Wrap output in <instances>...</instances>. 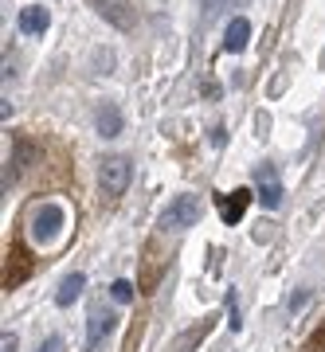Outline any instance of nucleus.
<instances>
[{
    "instance_id": "nucleus-4",
    "label": "nucleus",
    "mask_w": 325,
    "mask_h": 352,
    "mask_svg": "<svg viewBox=\"0 0 325 352\" xmlns=\"http://www.w3.org/2000/svg\"><path fill=\"white\" fill-rule=\"evenodd\" d=\"M87 4L106 20V24L118 28V32H129V28L138 24V16H134V4H129V0H87Z\"/></svg>"
},
{
    "instance_id": "nucleus-15",
    "label": "nucleus",
    "mask_w": 325,
    "mask_h": 352,
    "mask_svg": "<svg viewBox=\"0 0 325 352\" xmlns=\"http://www.w3.org/2000/svg\"><path fill=\"white\" fill-rule=\"evenodd\" d=\"M20 349V337L16 333H4V340H0V352H16Z\"/></svg>"
},
{
    "instance_id": "nucleus-5",
    "label": "nucleus",
    "mask_w": 325,
    "mask_h": 352,
    "mask_svg": "<svg viewBox=\"0 0 325 352\" xmlns=\"http://www.w3.org/2000/svg\"><path fill=\"white\" fill-rule=\"evenodd\" d=\"M114 325H118V317H114V309H106V305H94L87 317V352H94L102 344V340L114 333Z\"/></svg>"
},
{
    "instance_id": "nucleus-14",
    "label": "nucleus",
    "mask_w": 325,
    "mask_h": 352,
    "mask_svg": "<svg viewBox=\"0 0 325 352\" xmlns=\"http://www.w3.org/2000/svg\"><path fill=\"white\" fill-rule=\"evenodd\" d=\"M39 352H63V337H59V333H51V337L39 344Z\"/></svg>"
},
{
    "instance_id": "nucleus-7",
    "label": "nucleus",
    "mask_w": 325,
    "mask_h": 352,
    "mask_svg": "<svg viewBox=\"0 0 325 352\" xmlns=\"http://www.w3.org/2000/svg\"><path fill=\"white\" fill-rule=\"evenodd\" d=\"M48 28H51V12L43 8V4L20 8V32H24V36H43Z\"/></svg>"
},
{
    "instance_id": "nucleus-8",
    "label": "nucleus",
    "mask_w": 325,
    "mask_h": 352,
    "mask_svg": "<svg viewBox=\"0 0 325 352\" xmlns=\"http://www.w3.org/2000/svg\"><path fill=\"white\" fill-rule=\"evenodd\" d=\"M247 204H251V192L247 188H235V192H227V196H220V215H224V223H239L243 219V212H247Z\"/></svg>"
},
{
    "instance_id": "nucleus-2",
    "label": "nucleus",
    "mask_w": 325,
    "mask_h": 352,
    "mask_svg": "<svg viewBox=\"0 0 325 352\" xmlns=\"http://www.w3.org/2000/svg\"><path fill=\"white\" fill-rule=\"evenodd\" d=\"M196 223H200V200L196 196H176L157 215V227L161 231H188V227H196Z\"/></svg>"
},
{
    "instance_id": "nucleus-9",
    "label": "nucleus",
    "mask_w": 325,
    "mask_h": 352,
    "mask_svg": "<svg viewBox=\"0 0 325 352\" xmlns=\"http://www.w3.org/2000/svg\"><path fill=\"white\" fill-rule=\"evenodd\" d=\"M247 43H251V20L235 16V20L227 24V32H224V51L227 55H239V51H247Z\"/></svg>"
},
{
    "instance_id": "nucleus-10",
    "label": "nucleus",
    "mask_w": 325,
    "mask_h": 352,
    "mask_svg": "<svg viewBox=\"0 0 325 352\" xmlns=\"http://www.w3.org/2000/svg\"><path fill=\"white\" fill-rule=\"evenodd\" d=\"M94 126H98L102 138H118V133H122V110H118L114 102H102V110H98V118H94Z\"/></svg>"
},
{
    "instance_id": "nucleus-1",
    "label": "nucleus",
    "mask_w": 325,
    "mask_h": 352,
    "mask_svg": "<svg viewBox=\"0 0 325 352\" xmlns=\"http://www.w3.org/2000/svg\"><path fill=\"white\" fill-rule=\"evenodd\" d=\"M63 227H67V212H63L59 204H39L28 215V235H32L36 247H51L63 235Z\"/></svg>"
},
{
    "instance_id": "nucleus-11",
    "label": "nucleus",
    "mask_w": 325,
    "mask_h": 352,
    "mask_svg": "<svg viewBox=\"0 0 325 352\" xmlns=\"http://www.w3.org/2000/svg\"><path fill=\"white\" fill-rule=\"evenodd\" d=\"M83 286H87V274H67L59 282V294H55V305H63V309H67V305L71 302H78V294H83Z\"/></svg>"
},
{
    "instance_id": "nucleus-6",
    "label": "nucleus",
    "mask_w": 325,
    "mask_h": 352,
    "mask_svg": "<svg viewBox=\"0 0 325 352\" xmlns=\"http://www.w3.org/2000/svg\"><path fill=\"white\" fill-rule=\"evenodd\" d=\"M255 180H259V204L275 212L278 204H282V184L275 180V168L263 164V168H255Z\"/></svg>"
},
{
    "instance_id": "nucleus-13",
    "label": "nucleus",
    "mask_w": 325,
    "mask_h": 352,
    "mask_svg": "<svg viewBox=\"0 0 325 352\" xmlns=\"http://www.w3.org/2000/svg\"><path fill=\"white\" fill-rule=\"evenodd\" d=\"M227 305H231V321H227V325L239 329L243 321H239V298H235V289H227Z\"/></svg>"
},
{
    "instance_id": "nucleus-12",
    "label": "nucleus",
    "mask_w": 325,
    "mask_h": 352,
    "mask_svg": "<svg viewBox=\"0 0 325 352\" xmlns=\"http://www.w3.org/2000/svg\"><path fill=\"white\" fill-rule=\"evenodd\" d=\"M110 298L118 305H129V302H134V282H129V278H118V282L110 286Z\"/></svg>"
},
{
    "instance_id": "nucleus-3",
    "label": "nucleus",
    "mask_w": 325,
    "mask_h": 352,
    "mask_svg": "<svg viewBox=\"0 0 325 352\" xmlns=\"http://www.w3.org/2000/svg\"><path fill=\"white\" fill-rule=\"evenodd\" d=\"M129 180H134V164H129V157H102L98 161V184L106 196H122L125 188H129Z\"/></svg>"
}]
</instances>
